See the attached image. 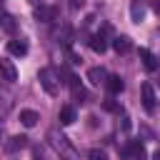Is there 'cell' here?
Wrapping results in <instances>:
<instances>
[{
  "label": "cell",
  "instance_id": "1",
  "mask_svg": "<svg viewBox=\"0 0 160 160\" xmlns=\"http://www.w3.org/2000/svg\"><path fill=\"white\" fill-rule=\"evenodd\" d=\"M48 138H50V145H52V148H55V150H58L65 160H78V152L72 150V145L68 142V138H65V135H58V132L52 130Z\"/></svg>",
  "mask_w": 160,
  "mask_h": 160
},
{
  "label": "cell",
  "instance_id": "2",
  "mask_svg": "<svg viewBox=\"0 0 160 160\" xmlns=\"http://www.w3.org/2000/svg\"><path fill=\"white\" fill-rule=\"evenodd\" d=\"M38 78H40V85H42V90H45L48 95H58L60 82H58V72H55L52 68H42Z\"/></svg>",
  "mask_w": 160,
  "mask_h": 160
},
{
  "label": "cell",
  "instance_id": "3",
  "mask_svg": "<svg viewBox=\"0 0 160 160\" xmlns=\"http://www.w3.org/2000/svg\"><path fill=\"white\" fill-rule=\"evenodd\" d=\"M122 155L125 158H132V160H145L148 158V150H145V145L140 140H130L128 148H122Z\"/></svg>",
  "mask_w": 160,
  "mask_h": 160
},
{
  "label": "cell",
  "instance_id": "4",
  "mask_svg": "<svg viewBox=\"0 0 160 160\" xmlns=\"http://www.w3.org/2000/svg\"><path fill=\"white\" fill-rule=\"evenodd\" d=\"M140 98H142L145 112H152V110H155V90H152L150 82H142V85H140Z\"/></svg>",
  "mask_w": 160,
  "mask_h": 160
},
{
  "label": "cell",
  "instance_id": "5",
  "mask_svg": "<svg viewBox=\"0 0 160 160\" xmlns=\"http://www.w3.org/2000/svg\"><path fill=\"white\" fill-rule=\"evenodd\" d=\"M55 15H58V8H52V5H35V20L38 22H50V20H55Z\"/></svg>",
  "mask_w": 160,
  "mask_h": 160
},
{
  "label": "cell",
  "instance_id": "6",
  "mask_svg": "<svg viewBox=\"0 0 160 160\" xmlns=\"http://www.w3.org/2000/svg\"><path fill=\"white\" fill-rule=\"evenodd\" d=\"M0 75L5 82H15L18 80V68L12 65V60H0Z\"/></svg>",
  "mask_w": 160,
  "mask_h": 160
},
{
  "label": "cell",
  "instance_id": "7",
  "mask_svg": "<svg viewBox=\"0 0 160 160\" xmlns=\"http://www.w3.org/2000/svg\"><path fill=\"white\" fill-rule=\"evenodd\" d=\"M140 60H142L145 70H150V72H155V70H158V58H155L148 48H140Z\"/></svg>",
  "mask_w": 160,
  "mask_h": 160
},
{
  "label": "cell",
  "instance_id": "8",
  "mask_svg": "<svg viewBox=\"0 0 160 160\" xmlns=\"http://www.w3.org/2000/svg\"><path fill=\"white\" fill-rule=\"evenodd\" d=\"M145 18V5L142 0H130V20L132 22H142Z\"/></svg>",
  "mask_w": 160,
  "mask_h": 160
},
{
  "label": "cell",
  "instance_id": "9",
  "mask_svg": "<svg viewBox=\"0 0 160 160\" xmlns=\"http://www.w3.org/2000/svg\"><path fill=\"white\" fill-rule=\"evenodd\" d=\"M105 85H108L110 95H120V92H122V88H125V82H122V78H120V75H108Z\"/></svg>",
  "mask_w": 160,
  "mask_h": 160
},
{
  "label": "cell",
  "instance_id": "10",
  "mask_svg": "<svg viewBox=\"0 0 160 160\" xmlns=\"http://www.w3.org/2000/svg\"><path fill=\"white\" fill-rule=\"evenodd\" d=\"M28 145V138L25 135H15V138H10L8 142H5V152H18V150H22Z\"/></svg>",
  "mask_w": 160,
  "mask_h": 160
},
{
  "label": "cell",
  "instance_id": "11",
  "mask_svg": "<svg viewBox=\"0 0 160 160\" xmlns=\"http://www.w3.org/2000/svg\"><path fill=\"white\" fill-rule=\"evenodd\" d=\"M90 48H92V52H98V55H102V52L108 50V40H105V35H102V32H98V35H92V38H90Z\"/></svg>",
  "mask_w": 160,
  "mask_h": 160
},
{
  "label": "cell",
  "instance_id": "12",
  "mask_svg": "<svg viewBox=\"0 0 160 160\" xmlns=\"http://www.w3.org/2000/svg\"><path fill=\"white\" fill-rule=\"evenodd\" d=\"M112 48H115V52L125 55V52H130V50H132V42H130V38H125V35H118V38L112 40Z\"/></svg>",
  "mask_w": 160,
  "mask_h": 160
},
{
  "label": "cell",
  "instance_id": "13",
  "mask_svg": "<svg viewBox=\"0 0 160 160\" xmlns=\"http://www.w3.org/2000/svg\"><path fill=\"white\" fill-rule=\"evenodd\" d=\"M8 52L22 58V55L28 52V42H25V40H10V42H8Z\"/></svg>",
  "mask_w": 160,
  "mask_h": 160
},
{
  "label": "cell",
  "instance_id": "14",
  "mask_svg": "<svg viewBox=\"0 0 160 160\" xmlns=\"http://www.w3.org/2000/svg\"><path fill=\"white\" fill-rule=\"evenodd\" d=\"M75 120H78V115H75V108L72 105L60 108V125H72Z\"/></svg>",
  "mask_w": 160,
  "mask_h": 160
},
{
  "label": "cell",
  "instance_id": "15",
  "mask_svg": "<svg viewBox=\"0 0 160 160\" xmlns=\"http://www.w3.org/2000/svg\"><path fill=\"white\" fill-rule=\"evenodd\" d=\"M38 120H40V115H38L35 110H20V122H22L25 128H35Z\"/></svg>",
  "mask_w": 160,
  "mask_h": 160
},
{
  "label": "cell",
  "instance_id": "16",
  "mask_svg": "<svg viewBox=\"0 0 160 160\" xmlns=\"http://www.w3.org/2000/svg\"><path fill=\"white\" fill-rule=\"evenodd\" d=\"M88 80H90L92 85H102V82L108 80V75H105L102 68H90V70H88Z\"/></svg>",
  "mask_w": 160,
  "mask_h": 160
},
{
  "label": "cell",
  "instance_id": "17",
  "mask_svg": "<svg viewBox=\"0 0 160 160\" xmlns=\"http://www.w3.org/2000/svg\"><path fill=\"white\" fill-rule=\"evenodd\" d=\"M68 85L72 88V95H75V98H85V90H82V85H80V78L70 75V78H68Z\"/></svg>",
  "mask_w": 160,
  "mask_h": 160
},
{
  "label": "cell",
  "instance_id": "18",
  "mask_svg": "<svg viewBox=\"0 0 160 160\" xmlns=\"http://www.w3.org/2000/svg\"><path fill=\"white\" fill-rule=\"evenodd\" d=\"M88 160H108V152L100 150V148H92V150L88 152Z\"/></svg>",
  "mask_w": 160,
  "mask_h": 160
},
{
  "label": "cell",
  "instance_id": "19",
  "mask_svg": "<svg viewBox=\"0 0 160 160\" xmlns=\"http://www.w3.org/2000/svg\"><path fill=\"white\" fill-rule=\"evenodd\" d=\"M102 108H105L108 112H118V102H115V100H105V102H102Z\"/></svg>",
  "mask_w": 160,
  "mask_h": 160
},
{
  "label": "cell",
  "instance_id": "20",
  "mask_svg": "<svg viewBox=\"0 0 160 160\" xmlns=\"http://www.w3.org/2000/svg\"><path fill=\"white\" fill-rule=\"evenodd\" d=\"M150 10H152L155 15H160V0H150Z\"/></svg>",
  "mask_w": 160,
  "mask_h": 160
},
{
  "label": "cell",
  "instance_id": "21",
  "mask_svg": "<svg viewBox=\"0 0 160 160\" xmlns=\"http://www.w3.org/2000/svg\"><path fill=\"white\" fill-rule=\"evenodd\" d=\"M122 130H130V118L122 115Z\"/></svg>",
  "mask_w": 160,
  "mask_h": 160
},
{
  "label": "cell",
  "instance_id": "22",
  "mask_svg": "<svg viewBox=\"0 0 160 160\" xmlns=\"http://www.w3.org/2000/svg\"><path fill=\"white\" fill-rule=\"evenodd\" d=\"M80 5H82V0H72V2H70V8H72V10H78Z\"/></svg>",
  "mask_w": 160,
  "mask_h": 160
},
{
  "label": "cell",
  "instance_id": "23",
  "mask_svg": "<svg viewBox=\"0 0 160 160\" xmlns=\"http://www.w3.org/2000/svg\"><path fill=\"white\" fill-rule=\"evenodd\" d=\"M152 160H160V150H158V152H155V155H152Z\"/></svg>",
  "mask_w": 160,
  "mask_h": 160
},
{
  "label": "cell",
  "instance_id": "24",
  "mask_svg": "<svg viewBox=\"0 0 160 160\" xmlns=\"http://www.w3.org/2000/svg\"><path fill=\"white\" fill-rule=\"evenodd\" d=\"M28 2H30V5H38V2H40V0H28Z\"/></svg>",
  "mask_w": 160,
  "mask_h": 160
}]
</instances>
